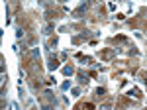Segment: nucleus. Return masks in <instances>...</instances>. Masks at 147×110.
<instances>
[{"mask_svg": "<svg viewBox=\"0 0 147 110\" xmlns=\"http://www.w3.org/2000/svg\"><path fill=\"white\" fill-rule=\"evenodd\" d=\"M71 73H75V69H73L71 65H69V67H65V75H71Z\"/></svg>", "mask_w": 147, "mask_h": 110, "instance_id": "f257e3e1", "label": "nucleus"}, {"mask_svg": "<svg viewBox=\"0 0 147 110\" xmlns=\"http://www.w3.org/2000/svg\"><path fill=\"white\" fill-rule=\"evenodd\" d=\"M49 67H51V69H55V67H57V59H51V61H49Z\"/></svg>", "mask_w": 147, "mask_h": 110, "instance_id": "f03ea898", "label": "nucleus"}]
</instances>
